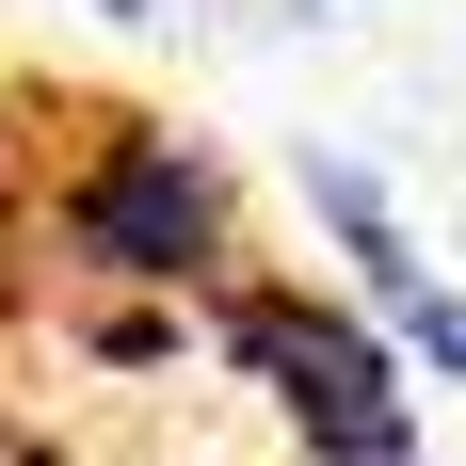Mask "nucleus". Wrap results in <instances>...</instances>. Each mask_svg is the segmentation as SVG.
<instances>
[{
    "mask_svg": "<svg viewBox=\"0 0 466 466\" xmlns=\"http://www.w3.org/2000/svg\"><path fill=\"white\" fill-rule=\"evenodd\" d=\"M48 241H65L81 289H145V306L241 289V193L177 113H96L48 177Z\"/></svg>",
    "mask_w": 466,
    "mask_h": 466,
    "instance_id": "nucleus-1",
    "label": "nucleus"
},
{
    "mask_svg": "<svg viewBox=\"0 0 466 466\" xmlns=\"http://www.w3.org/2000/svg\"><path fill=\"white\" fill-rule=\"evenodd\" d=\"M226 370L306 434V466H419V386H402V338L338 289L241 274L226 289Z\"/></svg>",
    "mask_w": 466,
    "mask_h": 466,
    "instance_id": "nucleus-2",
    "label": "nucleus"
},
{
    "mask_svg": "<svg viewBox=\"0 0 466 466\" xmlns=\"http://www.w3.org/2000/svg\"><path fill=\"white\" fill-rule=\"evenodd\" d=\"M306 209L338 226V258H354V289H370V306H386V338H402V322L434 306V258L402 241V209H386V177H370V161H306Z\"/></svg>",
    "mask_w": 466,
    "mask_h": 466,
    "instance_id": "nucleus-3",
    "label": "nucleus"
},
{
    "mask_svg": "<svg viewBox=\"0 0 466 466\" xmlns=\"http://www.w3.org/2000/svg\"><path fill=\"white\" fill-rule=\"evenodd\" d=\"M402 370H451V386H466V289H434L419 322H402Z\"/></svg>",
    "mask_w": 466,
    "mask_h": 466,
    "instance_id": "nucleus-4",
    "label": "nucleus"
},
{
    "mask_svg": "<svg viewBox=\"0 0 466 466\" xmlns=\"http://www.w3.org/2000/svg\"><path fill=\"white\" fill-rule=\"evenodd\" d=\"M96 16H145V0H96Z\"/></svg>",
    "mask_w": 466,
    "mask_h": 466,
    "instance_id": "nucleus-5",
    "label": "nucleus"
}]
</instances>
